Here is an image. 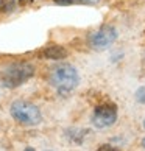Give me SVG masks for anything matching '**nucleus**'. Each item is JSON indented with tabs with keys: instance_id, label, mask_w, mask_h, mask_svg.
<instances>
[{
	"instance_id": "nucleus-1",
	"label": "nucleus",
	"mask_w": 145,
	"mask_h": 151,
	"mask_svg": "<svg viewBox=\"0 0 145 151\" xmlns=\"http://www.w3.org/2000/svg\"><path fill=\"white\" fill-rule=\"evenodd\" d=\"M50 84L55 87L59 95L67 97L80 84L78 70L69 63H59L50 70Z\"/></svg>"
},
{
	"instance_id": "nucleus-2",
	"label": "nucleus",
	"mask_w": 145,
	"mask_h": 151,
	"mask_svg": "<svg viewBox=\"0 0 145 151\" xmlns=\"http://www.w3.org/2000/svg\"><path fill=\"white\" fill-rule=\"evenodd\" d=\"M33 75H35V65L22 61V63L9 64L6 69H3L0 73V81L5 87L16 89L33 78Z\"/></svg>"
},
{
	"instance_id": "nucleus-3",
	"label": "nucleus",
	"mask_w": 145,
	"mask_h": 151,
	"mask_svg": "<svg viewBox=\"0 0 145 151\" xmlns=\"http://www.w3.org/2000/svg\"><path fill=\"white\" fill-rule=\"evenodd\" d=\"M11 117L25 126H36L42 122V114L36 104H33L25 100H16L9 108Z\"/></svg>"
},
{
	"instance_id": "nucleus-4",
	"label": "nucleus",
	"mask_w": 145,
	"mask_h": 151,
	"mask_svg": "<svg viewBox=\"0 0 145 151\" xmlns=\"http://www.w3.org/2000/svg\"><path fill=\"white\" fill-rule=\"evenodd\" d=\"M115 39H117V30L113 25H103L97 31H94L87 36V44L92 50L103 52V50L113 45Z\"/></svg>"
},
{
	"instance_id": "nucleus-5",
	"label": "nucleus",
	"mask_w": 145,
	"mask_h": 151,
	"mask_svg": "<svg viewBox=\"0 0 145 151\" xmlns=\"http://www.w3.org/2000/svg\"><path fill=\"white\" fill-rule=\"evenodd\" d=\"M91 122L97 129H106V128H111L117 122V106L114 103L98 104L92 112Z\"/></svg>"
},
{
	"instance_id": "nucleus-6",
	"label": "nucleus",
	"mask_w": 145,
	"mask_h": 151,
	"mask_svg": "<svg viewBox=\"0 0 145 151\" xmlns=\"http://www.w3.org/2000/svg\"><path fill=\"white\" fill-rule=\"evenodd\" d=\"M42 58L45 59H53V61H61V59H66L69 56V52L66 50L63 45H50L47 48L42 50L41 53Z\"/></svg>"
},
{
	"instance_id": "nucleus-7",
	"label": "nucleus",
	"mask_w": 145,
	"mask_h": 151,
	"mask_svg": "<svg viewBox=\"0 0 145 151\" xmlns=\"http://www.w3.org/2000/svg\"><path fill=\"white\" fill-rule=\"evenodd\" d=\"M136 98L139 103H145V87H139L136 92Z\"/></svg>"
},
{
	"instance_id": "nucleus-8",
	"label": "nucleus",
	"mask_w": 145,
	"mask_h": 151,
	"mask_svg": "<svg viewBox=\"0 0 145 151\" xmlns=\"http://www.w3.org/2000/svg\"><path fill=\"white\" fill-rule=\"evenodd\" d=\"M97 151H120V150L113 147V145H102V147H100Z\"/></svg>"
},
{
	"instance_id": "nucleus-9",
	"label": "nucleus",
	"mask_w": 145,
	"mask_h": 151,
	"mask_svg": "<svg viewBox=\"0 0 145 151\" xmlns=\"http://www.w3.org/2000/svg\"><path fill=\"white\" fill-rule=\"evenodd\" d=\"M24 151H36V150H35V148H31V147H28V148H25Z\"/></svg>"
},
{
	"instance_id": "nucleus-10",
	"label": "nucleus",
	"mask_w": 145,
	"mask_h": 151,
	"mask_svg": "<svg viewBox=\"0 0 145 151\" xmlns=\"http://www.w3.org/2000/svg\"><path fill=\"white\" fill-rule=\"evenodd\" d=\"M20 3H25V2H30V0H19Z\"/></svg>"
},
{
	"instance_id": "nucleus-11",
	"label": "nucleus",
	"mask_w": 145,
	"mask_h": 151,
	"mask_svg": "<svg viewBox=\"0 0 145 151\" xmlns=\"http://www.w3.org/2000/svg\"><path fill=\"white\" fill-rule=\"evenodd\" d=\"M142 145H144V148H145V139H144V140H142Z\"/></svg>"
},
{
	"instance_id": "nucleus-12",
	"label": "nucleus",
	"mask_w": 145,
	"mask_h": 151,
	"mask_svg": "<svg viewBox=\"0 0 145 151\" xmlns=\"http://www.w3.org/2000/svg\"><path fill=\"white\" fill-rule=\"evenodd\" d=\"M144 128H145V119H144Z\"/></svg>"
},
{
	"instance_id": "nucleus-13",
	"label": "nucleus",
	"mask_w": 145,
	"mask_h": 151,
	"mask_svg": "<svg viewBox=\"0 0 145 151\" xmlns=\"http://www.w3.org/2000/svg\"><path fill=\"white\" fill-rule=\"evenodd\" d=\"M92 2H97V0H92Z\"/></svg>"
}]
</instances>
